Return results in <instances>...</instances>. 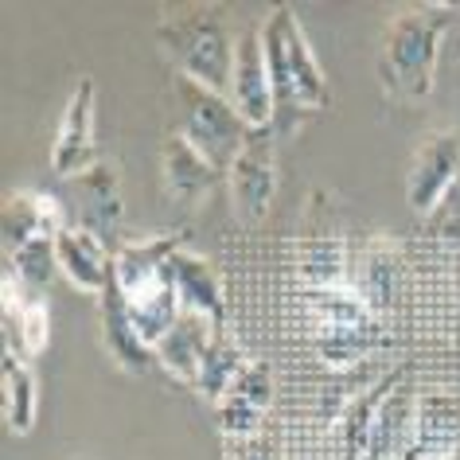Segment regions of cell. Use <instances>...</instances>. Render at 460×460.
Here are the masks:
<instances>
[{"instance_id":"28","label":"cell","mask_w":460,"mask_h":460,"mask_svg":"<svg viewBox=\"0 0 460 460\" xmlns=\"http://www.w3.org/2000/svg\"><path fill=\"white\" fill-rule=\"evenodd\" d=\"M215 425L226 441H250V437L266 433V410L250 406L238 394H226L223 402H215Z\"/></svg>"},{"instance_id":"31","label":"cell","mask_w":460,"mask_h":460,"mask_svg":"<svg viewBox=\"0 0 460 460\" xmlns=\"http://www.w3.org/2000/svg\"><path fill=\"white\" fill-rule=\"evenodd\" d=\"M429 230L441 234V238H460V180L448 188L441 207L429 215Z\"/></svg>"},{"instance_id":"24","label":"cell","mask_w":460,"mask_h":460,"mask_svg":"<svg viewBox=\"0 0 460 460\" xmlns=\"http://www.w3.org/2000/svg\"><path fill=\"white\" fill-rule=\"evenodd\" d=\"M305 308H308L313 328H348V324H375V320H383L359 293H355V285H320V289H305Z\"/></svg>"},{"instance_id":"15","label":"cell","mask_w":460,"mask_h":460,"mask_svg":"<svg viewBox=\"0 0 460 460\" xmlns=\"http://www.w3.org/2000/svg\"><path fill=\"white\" fill-rule=\"evenodd\" d=\"M164 278L176 285L180 301L188 313H199L207 316L215 328H226V293H223V278H218L215 261L195 254V250H176V254L168 258V270Z\"/></svg>"},{"instance_id":"22","label":"cell","mask_w":460,"mask_h":460,"mask_svg":"<svg viewBox=\"0 0 460 460\" xmlns=\"http://www.w3.org/2000/svg\"><path fill=\"white\" fill-rule=\"evenodd\" d=\"M0 413H4L8 433L28 437L36 429L40 383H36V371L28 367V359H16V355L0 359Z\"/></svg>"},{"instance_id":"27","label":"cell","mask_w":460,"mask_h":460,"mask_svg":"<svg viewBox=\"0 0 460 460\" xmlns=\"http://www.w3.org/2000/svg\"><path fill=\"white\" fill-rule=\"evenodd\" d=\"M413 410H418V398L410 394V386H398L394 394L386 398L383 413L375 421V437H371V456L367 460H394L402 453L413 425Z\"/></svg>"},{"instance_id":"20","label":"cell","mask_w":460,"mask_h":460,"mask_svg":"<svg viewBox=\"0 0 460 460\" xmlns=\"http://www.w3.org/2000/svg\"><path fill=\"white\" fill-rule=\"evenodd\" d=\"M398 281H402L398 246L386 243V238H371V243L363 246V254H359V266L351 270L355 293H359L363 301L386 320L390 305H394V296H398Z\"/></svg>"},{"instance_id":"19","label":"cell","mask_w":460,"mask_h":460,"mask_svg":"<svg viewBox=\"0 0 460 460\" xmlns=\"http://www.w3.org/2000/svg\"><path fill=\"white\" fill-rule=\"evenodd\" d=\"M215 332L218 328L207 316L188 313V308H183V316L176 320V328H172L168 336L156 343V351H153L156 363L164 367L172 378H180V383L195 386V378H199V363H203L207 348H211Z\"/></svg>"},{"instance_id":"5","label":"cell","mask_w":460,"mask_h":460,"mask_svg":"<svg viewBox=\"0 0 460 460\" xmlns=\"http://www.w3.org/2000/svg\"><path fill=\"white\" fill-rule=\"evenodd\" d=\"M278 129H250L243 153L234 156V164L226 172V188H230V207L243 223L258 226L270 215L273 195H278Z\"/></svg>"},{"instance_id":"10","label":"cell","mask_w":460,"mask_h":460,"mask_svg":"<svg viewBox=\"0 0 460 460\" xmlns=\"http://www.w3.org/2000/svg\"><path fill=\"white\" fill-rule=\"evenodd\" d=\"M75 199L78 215L71 223L86 226L90 234H98L102 243L121 246V218H125V195H121V168L118 160H98L83 176H75Z\"/></svg>"},{"instance_id":"9","label":"cell","mask_w":460,"mask_h":460,"mask_svg":"<svg viewBox=\"0 0 460 460\" xmlns=\"http://www.w3.org/2000/svg\"><path fill=\"white\" fill-rule=\"evenodd\" d=\"M188 246V230H160V234L145 238H121V246H113V285L125 301H137L148 289L164 285L168 258L176 250Z\"/></svg>"},{"instance_id":"30","label":"cell","mask_w":460,"mask_h":460,"mask_svg":"<svg viewBox=\"0 0 460 460\" xmlns=\"http://www.w3.org/2000/svg\"><path fill=\"white\" fill-rule=\"evenodd\" d=\"M230 394L246 398L250 406H258V410L270 413V406H273V367L266 359H250V367L243 371V378L234 383Z\"/></svg>"},{"instance_id":"25","label":"cell","mask_w":460,"mask_h":460,"mask_svg":"<svg viewBox=\"0 0 460 460\" xmlns=\"http://www.w3.org/2000/svg\"><path fill=\"white\" fill-rule=\"evenodd\" d=\"M125 308H129L133 332L141 336V343L148 351H156V343L164 340L168 332L176 328V320L183 316V301H180V293H176L172 281L148 289L145 296H137V301H125Z\"/></svg>"},{"instance_id":"17","label":"cell","mask_w":460,"mask_h":460,"mask_svg":"<svg viewBox=\"0 0 460 460\" xmlns=\"http://www.w3.org/2000/svg\"><path fill=\"white\" fill-rule=\"evenodd\" d=\"M296 266H301L305 289H320V285H351L348 270V243L336 226H316L308 215L301 246H296Z\"/></svg>"},{"instance_id":"6","label":"cell","mask_w":460,"mask_h":460,"mask_svg":"<svg viewBox=\"0 0 460 460\" xmlns=\"http://www.w3.org/2000/svg\"><path fill=\"white\" fill-rule=\"evenodd\" d=\"M456 180H460V129H437L413 148V160L406 172L410 211L429 218Z\"/></svg>"},{"instance_id":"3","label":"cell","mask_w":460,"mask_h":460,"mask_svg":"<svg viewBox=\"0 0 460 460\" xmlns=\"http://www.w3.org/2000/svg\"><path fill=\"white\" fill-rule=\"evenodd\" d=\"M156 43L183 78L218 90V94L230 90L238 36H230V28L223 24V16H215L211 4L164 8L156 24Z\"/></svg>"},{"instance_id":"23","label":"cell","mask_w":460,"mask_h":460,"mask_svg":"<svg viewBox=\"0 0 460 460\" xmlns=\"http://www.w3.org/2000/svg\"><path fill=\"white\" fill-rule=\"evenodd\" d=\"M250 367L243 343H238L234 336H230L226 328L215 332L211 348H207L203 363H199V378H195V394L207 398L215 406V402H223L230 390H234V383L243 378V371Z\"/></svg>"},{"instance_id":"8","label":"cell","mask_w":460,"mask_h":460,"mask_svg":"<svg viewBox=\"0 0 460 460\" xmlns=\"http://www.w3.org/2000/svg\"><path fill=\"white\" fill-rule=\"evenodd\" d=\"M94 125H98V86L94 78H78V86L66 98V110L51 145V172L59 180L83 176L90 164L102 160L94 153Z\"/></svg>"},{"instance_id":"11","label":"cell","mask_w":460,"mask_h":460,"mask_svg":"<svg viewBox=\"0 0 460 460\" xmlns=\"http://www.w3.org/2000/svg\"><path fill=\"white\" fill-rule=\"evenodd\" d=\"M160 180H164L172 203L199 207L226 180V172H218L183 133H168L164 145H160Z\"/></svg>"},{"instance_id":"13","label":"cell","mask_w":460,"mask_h":460,"mask_svg":"<svg viewBox=\"0 0 460 460\" xmlns=\"http://www.w3.org/2000/svg\"><path fill=\"white\" fill-rule=\"evenodd\" d=\"M55 261L59 273L86 296H102L113 285V250L102 243L98 234H90L86 226L66 223L55 238Z\"/></svg>"},{"instance_id":"7","label":"cell","mask_w":460,"mask_h":460,"mask_svg":"<svg viewBox=\"0 0 460 460\" xmlns=\"http://www.w3.org/2000/svg\"><path fill=\"white\" fill-rule=\"evenodd\" d=\"M226 98L234 102L238 118L250 129H266L273 125V83H270V66H266V40H261V24H250L238 31V48H234V71H230V90Z\"/></svg>"},{"instance_id":"16","label":"cell","mask_w":460,"mask_h":460,"mask_svg":"<svg viewBox=\"0 0 460 460\" xmlns=\"http://www.w3.org/2000/svg\"><path fill=\"white\" fill-rule=\"evenodd\" d=\"M71 223L63 203L48 191H13L0 211V230H4V254L43 243V238H59V230Z\"/></svg>"},{"instance_id":"32","label":"cell","mask_w":460,"mask_h":460,"mask_svg":"<svg viewBox=\"0 0 460 460\" xmlns=\"http://www.w3.org/2000/svg\"><path fill=\"white\" fill-rule=\"evenodd\" d=\"M230 445V460H273L270 437H250V441H226Z\"/></svg>"},{"instance_id":"2","label":"cell","mask_w":460,"mask_h":460,"mask_svg":"<svg viewBox=\"0 0 460 460\" xmlns=\"http://www.w3.org/2000/svg\"><path fill=\"white\" fill-rule=\"evenodd\" d=\"M456 13L460 4H418L398 8L386 20L383 40H378V83L394 102L413 106V102L429 98L441 40L460 20Z\"/></svg>"},{"instance_id":"12","label":"cell","mask_w":460,"mask_h":460,"mask_svg":"<svg viewBox=\"0 0 460 460\" xmlns=\"http://www.w3.org/2000/svg\"><path fill=\"white\" fill-rule=\"evenodd\" d=\"M406 378H410V363H398V367H390V371L378 375L375 383H367L359 394L348 398V406H343L340 418H336L343 460H367L371 456V437H375L378 413H383L386 398L394 394L398 386H406Z\"/></svg>"},{"instance_id":"21","label":"cell","mask_w":460,"mask_h":460,"mask_svg":"<svg viewBox=\"0 0 460 460\" xmlns=\"http://www.w3.org/2000/svg\"><path fill=\"white\" fill-rule=\"evenodd\" d=\"M386 343V320L375 324H348V328H313L316 359L328 371H351L367 355H375Z\"/></svg>"},{"instance_id":"26","label":"cell","mask_w":460,"mask_h":460,"mask_svg":"<svg viewBox=\"0 0 460 460\" xmlns=\"http://www.w3.org/2000/svg\"><path fill=\"white\" fill-rule=\"evenodd\" d=\"M51 343V313L48 301L31 293L13 316H4V355L16 359H36Z\"/></svg>"},{"instance_id":"1","label":"cell","mask_w":460,"mask_h":460,"mask_svg":"<svg viewBox=\"0 0 460 460\" xmlns=\"http://www.w3.org/2000/svg\"><path fill=\"white\" fill-rule=\"evenodd\" d=\"M261 40H266V66L273 83V129L278 137L296 133L308 118L332 106L328 75L320 66L313 43H308L301 20L289 4L273 8L261 24Z\"/></svg>"},{"instance_id":"33","label":"cell","mask_w":460,"mask_h":460,"mask_svg":"<svg viewBox=\"0 0 460 460\" xmlns=\"http://www.w3.org/2000/svg\"><path fill=\"white\" fill-rule=\"evenodd\" d=\"M394 460H402V456H394Z\"/></svg>"},{"instance_id":"14","label":"cell","mask_w":460,"mask_h":460,"mask_svg":"<svg viewBox=\"0 0 460 460\" xmlns=\"http://www.w3.org/2000/svg\"><path fill=\"white\" fill-rule=\"evenodd\" d=\"M460 448V406L445 394H425L413 410L410 437L402 445V460H453Z\"/></svg>"},{"instance_id":"4","label":"cell","mask_w":460,"mask_h":460,"mask_svg":"<svg viewBox=\"0 0 460 460\" xmlns=\"http://www.w3.org/2000/svg\"><path fill=\"white\" fill-rule=\"evenodd\" d=\"M176 94L183 106V121L176 133L188 137L218 172H230L234 156L243 153V145L250 137V125L238 118L234 102L226 94H218V90L191 83V78H183V75H176Z\"/></svg>"},{"instance_id":"29","label":"cell","mask_w":460,"mask_h":460,"mask_svg":"<svg viewBox=\"0 0 460 460\" xmlns=\"http://www.w3.org/2000/svg\"><path fill=\"white\" fill-rule=\"evenodd\" d=\"M4 261H8V270H13L24 285H31V289H43V285L51 281V273L59 270V261H55V238L20 246V250H13V254H4Z\"/></svg>"},{"instance_id":"18","label":"cell","mask_w":460,"mask_h":460,"mask_svg":"<svg viewBox=\"0 0 460 460\" xmlns=\"http://www.w3.org/2000/svg\"><path fill=\"white\" fill-rule=\"evenodd\" d=\"M98 328H102V348H106V355L125 375H145L148 363L156 359L141 343V336L133 332L129 308H125V296L118 293V285H110V289L98 296Z\"/></svg>"}]
</instances>
